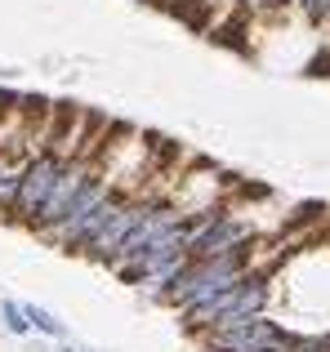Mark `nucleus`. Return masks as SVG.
Wrapping results in <instances>:
<instances>
[{
  "mask_svg": "<svg viewBox=\"0 0 330 352\" xmlns=\"http://www.w3.org/2000/svg\"><path fill=\"white\" fill-rule=\"evenodd\" d=\"M250 272H263V267H254L250 245L232 250V254H214V258H188L183 272L174 276V285L165 290V303H174L179 312L201 308V303H210L214 294H223V290H232L236 281H245Z\"/></svg>",
  "mask_w": 330,
  "mask_h": 352,
  "instance_id": "obj_1",
  "label": "nucleus"
},
{
  "mask_svg": "<svg viewBox=\"0 0 330 352\" xmlns=\"http://www.w3.org/2000/svg\"><path fill=\"white\" fill-rule=\"evenodd\" d=\"M0 326H5V335H14V339H27V335H32L27 308H23V303H14V299L0 303Z\"/></svg>",
  "mask_w": 330,
  "mask_h": 352,
  "instance_id": "obj_8",
  "label": "nucleus"
},
{
  "mask_svg": "<svg viewBox=\"0 0 330 352\" xmlns=\"http://www.w3.org/2000/svg\"><path fill=\"white\" fill-rule=\"evenodd\" d=\"M23 308H27V321H32L36 335H50V339H58V344L67 339V326H63L50 308H36V303H23Z\"/></svg>",
  "mask_w": 330,
  "mask_h": 352,
  "instance_id": "obj_7",
  "label": "nucleus"
},
{
  "mask_svg": "<svg viewBox=\"0 0 330 352\" xmlns=\"http://www.w3.org/2000/svg\"><path fill=\"white\" fill-rule=\"evenodd\" d=\"M18 174H23V161L0 152V214H14V197H18Z\"/></svg>",
  "mask_w": 330,
  "mask_h": 352,
  "instance_id": "obj_6",
  "label": "nucleus"
},
{
  "mask_svg": "<svg viewBox=\"0 0 330 352\" xmlns=\"http://www.w3.org/2000/svg\"><path fill=\"white\" fill-rule=\"evenodd\" d=\"M268 272H250L245 281H236L232 290L214 294L210 303H201V308H188L183 312V326L197 330V335H206V330H223V326H236V321L245 317H259L263 308H268Z\"/></svg>",
  "mask_w": 330,
  "mask_h": 352,
  "instance_id": "obj_2",
  "label": "nucleus"
},
{
  "mask_svg": "<svg viewBox=\"0 0 330 352\" xmlns=\"http://www.w3.org/2000/svg\"><path fill=\"white\" fill-rule=\"evenodd\" d=\"M67 161H72V156H58L54 147H41L36 156H27V161H23V174H18L14 219H23L27 228H36V219H41L45 201L54 197V188H58L63 165H67Z\"/></svg>",
  "mask_w": 330,
  "mask_h": 352,
  "instance_id": "obj_4",
  "label": "nucleus"
},
{
  "mask_svg": "<svg viewBox=\"0 0 330 352\" xmlns=\"http://www.w3.org/2000/svg\"><path fill=\"white\" fill-rule=\"evenodd\" d=\"M290 0H241L245 14H277V9H286Z\"/></svg>",
  "mask_w": 330,
  "mask_h": 352,
  "instance_id": "obj_9",
  "label": "nucleus"
},
{
  "mask_svg": "<svg viewBox=\"0 0 330 352\" xmlns=\"http://www.w3.org/2000/svg\"><path fill=\"white\" fill-rule=\"evenodd\" d=\"M152 201H157V197H143V192H125V201L112 210V214H107V223L85 241V254L94 258V263H112V254L121 250V241L130 236V228L139 223V214L152 206Z\"/></svg>",
  "mask_w": 330,
  "mask_h": 352,
  "instance_id": "obj_5",
  "label": "nucleus"
},
{
  "mask_svg": "<svg viewBox=\"0 0 330 352\" xmlns=\"http://www.w3.org/2000/svg\"><path fill=\"white\" fill-rule=\"evenodd\" d=\"M254 245V228L232 210H210L201 219H188V258H214V254H232V250Z\"/></svg>",
  "mask_w": 330,
  "mask_h": 352,
  "instance_id": "obj_3",
  "label": "nucleus"
},
{
  "mask_svg": "<svg viewBox=\"0 0 330 352\" xmlns=\"http://www.w3.org/2000/svg\"><path fill=\"white\" fill-rule=\"evenodd\" d=\"M58 352H89V348H76V344H58Z\"/></svg>",
  "mask_w": 330,
  "mask_h": 352,
  "instance_id": "obj_10",
  "label": "nucleus"
}]
</instances>
